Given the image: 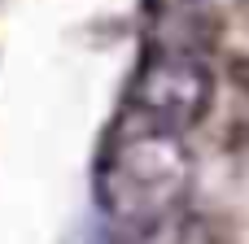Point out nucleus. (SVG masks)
Wrapping results in <instances>:
<instances>
[{
	"label": "nucleus",
	"mask_w": 249,
	"mask_h": 244,
	"mask_svg": "<svg viewBox=\"0 0 249 244\" xmlns=\"http://www.w3.org/2000/svg\"><path fill=\"white\" fill-rule=\"evenodd\" d=\"M140 244H214L210 236V227L206 223H197V218H175V223H166V227H158V231H149V236H140Z\"/></svg>",
	"instance_id": "obj_3"
},
{
	"label": "nucleus",
	"mask_w": 249,
	"mask_h": 244,
	"mask_svg": "<svg viewBox=\"0 0 249 244\" xmlns=\"http://www.w3.org/2000/svg\"><path fill=\"white\" fill-rule=\"evenodd\" d=\"M188 188L193 157L184 148V135L127 109L96 162V201L105 218L149 236L179 218Z\"/></svg>",
	"instance_id": "obj_1"
},
{
	"label": "nucleus",
	"mask_w": 249,
	"mask_h": 244,
	"mask_svg": "<svg viewBox=\"0 0 249 244\" xmlns=\"http://www.w3.org/2000/svg\"><path fill=\"white\" fill-rule=\"evenodd\" d=\"M210 65L197 57V52H184V48H149V57L140 61V74L131 83V100L127 109L149 118V122H162L171 131H184L193 127L206 105H210Z\"/></svg>",
	"instance_id": "obj_2"
}]
</instances>
